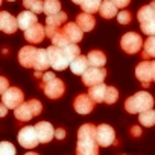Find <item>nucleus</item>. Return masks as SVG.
<instances>
[{"mask_svg":"<svg viewBox=\"0 0 155 155\" xmlns=\"http://www.w3.org/2000/svg\"><path fill=\"white\" fill-rule=\"evenodd\" d=\"M96 126L84 123L78 131L76 155H99V146L96 143Z\"/></svg>","mask_w":155,"mask_h":155,"instance_id":"obj_1","label":"nucleus"},{"mask_svg":"<svg viewBox=\"0 0 155 155\" xmlns=\"http://www.w3.org/2000/svg\"><path fill=\"white\" fill-rule=\"evenodd\" d=\"M152 105H153V97L147 91H138L134 96L126 99L125 110L129 114H138V113L152 110Z\"/></svg>","mask_w":155,"mask_h":155,"instance_id":"obj_2","label":"nucleus"},{"mask_svg":"<svg viewBox=\"0 0 155 155\" xmlns=\"http://www.w3.org/2000/svg\"><path fill=\"white\" fill-rule=\"evenodd\" d=\"M135 76L137 79L143 84L144 88H147L150 85V82L153 81L155 76V62L153 61H141L137 67H135Z\"/></svg>","mask_w":155,"mask_h":155,"instance_id":"obj_3","label":"nucleus"},{"mask_svg":"<svg viewBox=\"0 0 155 155\" xmlns=\"http://www.w3.org/2000/svg\"><path fill=\"white\" fill-rule=\"evenodd\" d=\"M46 53H47V59H49V65L53 68V70H58V71H62L68 67V61L65 59L64 56V52L61 47H56V46H50L46 49Z\"/></svg>","mask_w":155,"mask_h":155,"instance_id":"obj_4","label":"nucleus"},{"mask_svg":"<svg viewBox=\"0 0 155 155\" xmlns=\"http://www.w3.org/2000/svg\"><path fill=\"white\" fill-rule=\"evenodd\" d=\"M120 47H122L126 53L135 55V53H138V52L141 50V47H143V40H141V37H140L138 34H135V32H128V34H125V35L122 37V40H120Z\"/></svg>","mask_w":155,"mask_h":155,"instance_id":"obj_5","label":"nucleus"},{"mask_svg":"<svg viewBox=\"0 0 155 155\" xmlns=\"http://www.w3.org/2000/svg\"><path fill=\"white\" fill-rule=\"evenodd\" d=\"M94 137H96L97 146H102V147H108V146L114 144V141H116V132H114L113 126L105 125V123L96 126Z\"/></svg>","mask_w":155,"mask_h":155,"instance_id":"obj_6","label":"nucleus"},{"mask_svg":"<svg viewBox=\"0 0 155 155\" xmlns=\"http://www.w3.org/2000/svg\"><path fill=\"white\" fill-rule=\"evenodd\" d=\"M105 78H107V70L104 67H88L82 73V82L87 87H93L102 84Z\"/></svg>","mask_w":155,"mask_h":155,"instance_id":"obj_7","label":"nucleus"},{"mask_svg":"<svg viewBox=\"0 0 155 155\" xmlns=\"http://www.w3.org/2000/svg\"><path fill=\"white\" fill-rule=\"evenodd\" d=\"M2 102L8 110H15L20 104L25 102V94L17 87H8V90L2 94Z\"/></svg>","mask_w":155,"mask_h":155,"instance_id":"obj_8","label":"nucleus"},{"mask_svg":"<svg viewBox=\"0 0 155 155\" xmlns=\"http://www.w3.org/2000/svg\"><path fill=\"white\" fill-rule=\"evenodd\" d=\"M43 87V91L44 94L49 97V99H59L64 91H65V85L61 79H58V78H53V79H50L49 82H46Z\"/></svg>","mask_w":155,"mask_h":155,"instance_id":"obj_9","label":"nucleus"},{"mask_svg":"<svg viewBox=\"0 0 155 155\" xmlns=\"http://www.w3.org/2000/svg\"><path fill=\"white\" fill-rule=\"evenodd\" d=\"M18 143L23 147H26V149H34V147H37L40 144L34 126H25V128L20 129V132H18Z\"/></svg>","mask_w":155,"mask_h":155,"instance_id":"obj_10","label":"nucleus"},{"mask_svg":"<svg viewBox=\"0 0 155 155\" xmlns=\"http://www.w3.org/2000/svg\"><path fill=\"white\" fill-rule=\"evenodd\" d=\"M34 129H35L38 143L46 144V143H49V141L53 140V132H55V129H53V126H52L49 122H38V123L34 126Z\"/></svg>","mask_w":155,"mask_h":155,"instance_id":"obj_11","label":"nucleus"},{"mask_svg":"<svg viewBox=\"0 0 155 155\" xmlns=\"http://www.w3.org/2000/svg\"><path fill=\"white\" fill-rule=\"evenodd\" d=\"M73 107H74V111L78 114H82V116H87L93 111L94 108V102L87 96V94H78L74 97V102H73Z\"/></svg>","mask_w":155,"mask_h":155,"instance_id":"obj_12","label":"nucleus"},{"mask_svg":"<svg viewBox=\"0 0 155 155\" xmlns=\"http://www.w3.org/2000/svg\"><path fill=\"white\" fill-rule=\"evenodd\" d=\"M17 29V18L6 11H0V31L5 34H14Z\"/></svg>","mask_w":155,"mask_h":155,"instance_id":"obj_13","label":"nucleus"},{"mask_svg":"<svg viewBox=\"0 0 155 155\" xmlns=\"http://www.w3.org/2000/svg\"><path fill=\"white\" fill-rule=\"evenodd\" d=\"M46 34H44V26L40 25V23H35L34 26L28 28L25 31V38L26 41H29L31 44H38L44 40Z\"/></svg>","mask_w":155,"mask_h":155,"instance_id":"obj_14","label":"nucleus"},{"mask_svg":"<svg viewBox=\"0 0 155 155\" xmlns=\"http://www.w3.org/2000/svg\"><path fill=\"white\" fill-rule=\"evenodd\" d=\"M62 32L65 34L68 41L73 43V44L82 41V38H84V32L79 29V26H78L76 23H65V25H62Z\"/></svg>","mask_w":155,"mask_h":155,"instance_id":"obj_15","label":"nucleus"},{"mask_svg":"<svg viewBox=\"0 0 155 155\" xmlns=\"http://www.w3.org/2000/svg\"><path fill=\"white\" fill-rule=\"evenodd\" d=\"M35 52H37V47H34V46H25V47H21L20 52H18V61H20V64L23 67H26V68H32Z\"/></svg>","mask_w":155,"mask_h":155,"instance_id":"obj_16","label":"nucleus"},{"mask_svg":"<svg viewBox=\"0 0 155 155\" xmlns=\"http://www.w3.org/2000/svg\"><path fill=\"white\" fill-rule=\"evenodd\" d=\"M15 18H17V26H18V29H23V31H26L28 28H31V26H34L35 23H38L37 14H34V12H31V11H23V12H20Z\"/></svg>","mask_w":155,"mask_h":155,"instance_id":"obj_17","label":"nucleus"},{"mask_svg":"<svg viewBox=\"0 0 155 155\" xmlns=\"http://www.w3.org/2000/svg\"><path fill=\"white\" fill-rule=\"evenodd\" d=\"M76 25L79 26V29L82 32H90L94 29L96 26V20L91 14H85V12H81L79 15L76 17Z\"/></svg>","mask_w":155,"mask_h":155,"instance_id":"obj_18","label":"nucleus"},{"mask_svg":"<svg viewBox=\"0 0 155 155\" xmlns=\"http://www.w3.org/2000/svg\"><path fill=\"white\" fill-rule=\"evenodd\" d=\"M47 67H50V65H49V59H47L46 49H37L32 68H35L37 71H46Z\"/></svg>","mask_w":155,"mask_h":155,"instance_id":"obj_19","label":"nucleus"},{"mask_svg":"<svg viewBox=\"0 0 155 155\" xmlns=\"http://www.w3.org/2000/svg\"><path fill=\"white\" fill-rule=\"evenodd\" d=\"M68 67H70V70L74 73V74H79V76H82V73L90 67L88 65V61H87V56H82V55H79V56H76L70 64H68Z\"/></svg>","mask_w":155,"mask_h":155,"instance_id":"obj_20","label":"nucleus"},{"mask_svg":"<svg viewBox=\"0 0 155 155\" xmlns=\"http://www.w3.org/2000/svg\"><path fill=\"white\" fill-rule=\"evenodd\" d=\"M87 61L90 67H104L107 64V56L101 50H91L87 55Z\"/></svg>","mask_w":155,"mask_h":155,"instance_id":"obj_21","label":"nucleus"},{"mask_svg":"<svg viewBox=\"0 0 155 155\" xmlns=\"http://www.w3.org/2000/svg\"><path fill=\"white\" fill-rule=\"evenodd\" d=\"M155 3H149V5H144L143 8L138 9L137 12V18L140 23H144V21H150V20H155Z\"/></svg>","mask_w":155,"mask_h":155,"instance_id":"obj_22","label":"nucleus"},{"mask_svg":"<svg viewBox=\"0 0 155 155\" xmlns=\"http://www.w3.org/2000/svg\"><path fill=\"white\" fill-rule=\"evenodd\" d=\"M14 116H15V119H17V120H20V122H29V120L34 117L28 102L20 104V105L14 110Z\"/></svg>","mask_w":155,"mask_h":155,"instance_id":"obj_23","label":"nucleus"},{"mask_svg":"<svg viewBox=\"0 0 155 155\" xmlns=\"http://www.w3.org/2000/svg\"><path fill=\"white\" fill-rule=\"evenodd\" d=\"M105 88H107V85H104V82H102V84H97V85H93V87H90L87 96H88L94 104H101V102H104Z\"/></svg>","mask_w":155,"mask_h":155,"instance_id":"obj_24","label":"nucleus"},{"mask_svg":"<svg viewBox=\"0 0 155 155\" xmlns=\"http://www.w3.org/2000/svg\"><path fill=\"white\" fill-rule=\"evenodd\" d=\"M99 12L105 20H110V18L117 15V8L111 3V0H104V2L101 3V6H99Z\"/></svg>","mask_w":155,"mask_h":155,"instance_id":"obj_25","label":"nucleus"},{"mask_svg":"<svg viewBox=\"0 0 155 155\" xmlns=\"http://www.w3.org/2000/svg\"><path fill=\"white\" fill-rule=\"evenodd\" d=\"M67 23V14L59 11L58 14H53V15H47L46 17V25L47 26H52V28H61L62 25Z\"/></svg>","mask_w":155,"mask_h":155,"instance_id":"obj_26","label":"nucleus"},{"mask_svg":"<svg viewBox=\"0 0 155 155\" xmlns=\"http://www.w3.org/2000/svg\"><path fill=\"white\" fill-rule=\"evenodd\" d=\"M141 56H143V61H144V59H152V58H155V38H153V35H150V37L144 41Z\"/></svg>","mask_w":155,"mask_h":155,"instance_id":"obj_27","label":"nucleus"},{"mask_svg":"<svg viewBox=\"0 0 155 155\" xmlns=\"http://www.w3.org/2000/svg\"><path fill=\"white\" fill-rule=\"evenodd\" d=\"M61 11V2L59 0H44L43 2V12L46 15H53Z\"/></svg>","mask_w":155,"mask_h":155,"instance_id":"obj_28","label":"nucleus"},{"mask_svg":"<svg viewBox=\"0 0 155 155\" xmlns=\"http://www.w3.org/2000/svg\"><path fill=\"white\" fill-rule=\"evenodd\" d=\"M61 49H62L64 56H65V59H67L68 62H71L76 56L81 55L79 46H78V44H73V43H70V44H67V46H64V47H61Z\"/></svg>","mask_w":155,"mask_h":155,"instance_id":"obj_29","label":"nucleus"},{"mask_svg":"<svg viewBox=\"0 0 155 155\" xmlns=\"http://www.w3.org/2000/svg\"><path fill=\"white\" fill-rule=\"evenodd\" d=\"M138 122L143 126H146V128L153 126V123H155V111L153 110H147V111L138 113Z\"/></svg>","mask_w":155,"mask_h":155,"instance_id":"obj_30","label":"nucleus"},{"mask_svg":"<svg viewBox=\"0 0 155 155\" xmlns=\"http://www.w3.org/2000/svg\"><path fill=\"white\" fill-rule=\"evenodd\" d=\"M102 3V0H82V3L79 5L85 14H96L99 11V6Z\"/></svg>","mask_w":155,"mask_h":155,"instance_id":"obj_31","label":"nucleus"},{"mask_svg":"<svg viewBox=\"0 0 155 155\" xmlns=\"http://www.w3.org/2000/svg\"><path fill=\"white\" fill-rule=\"evenodd\" d=\"M43 2L44 0H23V6L34 14H41L43 12Z\"/></svg>","mask_w":155,"mask_h":155,"instance_id":"obj_32","label":"nucleus"},{"mask_svg":"<svg viewBox=\"0 0 155 155\" xmlns=\"http://www.w3.org/2000/svg\"><path fill=\"white\" fill-rule=\"evenodd\" d=\"M52 40V46H56V47H64V46H67V44H70V41H68V38L65 37V34L62 32V29L59 28L58 31H56V34L50 38Z\"/></svg>","mask_w":155,"mask_h":155,"instance_id":"obj_33","label":"nucleus"},{"mask_svg":"<svg viewBox=\"0 0 155 155\" xmlns=\"http://www.w3.org/2000/svg\"><path fill=\"white\" fill-rule=\"evenodd\" d=\"M117 99H119V91L114 87H107L105 94H104V102L108 104V105H113Z\"/></svg>","mask_w":155,"mask_h":155,"instance_id":"obj_34","label":"nucleus"},{"mask_svg":"<svg viewBox=\"0 0 155 155\" xmlns=\"http://www.w3.org/2000/svg\"><path fill=\"white\" fill-rule=\"evenodd\" d=\"M0 155H15V147L9 141H0Z\"/></svg>","mask_w":155,"mask_h":155,"instance_id":"obj_35","label":"nucleus"},{"mask_svg":"<svg viewBox=\"0 0 155 155\" xmlns=\"http://www.w3.org/2000/svg\"><path fill=\"white\" fill-rule=\"evenodd\" d=\"M28 104H29V108H31V111H32V116H34V117L41 114V111H43V105H41V102H40L38 99H31Z\"/></svg>","mask_w":155,"mask_h":155,"instance_id":"obj_36","label":"nucleus"},{"mask_svg":"<svg viewBox=\"0 0 155 155\" xmlns=\"http://www.w3.org/2000/svg\"><path fill=\"white\" fill-rule=\"evenodd\" d=\"M140 26H141V31H143V34H146V35H149V37L155 34V20H150V21L140 23Z\"/></svg>","mask_w":155,"mask_h":155,"instance_id":"obj_37","label":"nucleus"},{"mask_svg":"<svg viewBox=\"0 0 155 155\" xmlns=\"http://www.w3.org/2000/svg\"><path fill=\"white\" fill-rule=\"evenodd\" d=\"M116 17H117V21H119L120 25H129V23H131V20H132L131 12H129V11H125V9H123V11H120Z\"/></svg>","mask_w":155,"mask_h":155,"instance_id":"obj_38","label":"nucleus"},{"mask_svg":"<svg viewBox=\"0 0 155 155\" xmlns=\"http://www.w3.org/2000/svg\"><path fill=\"white\" fill-rule=\"evenodd\" d=\"M8 87H9L8 79H6V78H2V76H0V96H2V94L8 90Z\"/></svg>","mask_w":155,"mask_h":155,"instance_id":"obj_39","label":"nucleus"},{"mask_svg":"<svg viewBox=\"0 0 155 155\" xmlns=\"http://www.w3.org/2000/svg\"><path fill=\"white\" fill-rule=\"evenodd\" d=\"M131 0H111V3L116 6V8H126L129 5Z\"/></svg>","mask_w":155,"mask_h":155,"instance_id":"obj_40","label":"nucleus"},{"mask_svg":"<svg viewBox=\"0 0 155 155\" xmlns=\"http://www.w3.org/2000/svg\"><path fill=\"white\" fill-rule=\"evenodd\" d=\"M129 134H131V137H134V138H138L140 135H141V128L140 126H131V129H129Z\"/></svg>","mask_w":155,"mask_h":155,"instance_id":"obj_41","label":"nucleus"},{"mask_svg":"<svg viewBox=\"0 0 155 155\" xmlns=\"http://www.w3.org/2000/svg\"><path fill=\"white\" fill-rule=\"evenodd\" d=\"M53 137H56L58 140H62V138H65V129H64V128H58V129H55V132H53Z\"/></svg>","mask_w":155,"mask_h":155,"instance_id":"obj_42","label":"nucleus"},{"mask_svg":"<svg viewBox=\"0 0 155 155\" xmlns=\"http://www.w3.org/2000/svg\"><path fill=\"white\" fill-rule=\"evenodd\" d=\"M6 114H8V108L3 104H0V117H5Z\"/></svg>","mask_w":155,"mask_h":155,"instance_id":"obj_43","label":"nucleus"},{"mask_svg":"<svg viewBox=\"0 0 155 155\" xmlns=\"http://www.w3.org/2000/svg\"><path fill=\"white\" fill-rule=\"evenodd\" d=\"M71 2L76 3V5H81V3H82V0H71Z\"/></svg>","mask_w":155,"mask_h":155,"instance_id":"obj_44","label":"nucleus"},{"mask_svg":"<svg viewBox=\"0 0 155 155\" xmlns=\"http://www.w3.org/2000/svg\"><path fill=\"white\" fill-rule=\"evenodd\" d=\"M25 155H38V153H37V152H26Z\"/></svg>","mask_w":155,"mask_h":155,"instance_id":"obj_45","label":"nucleus"},{"mask_svg":"<svg viewBox=\"0 0 155 155\" xmlns=\"http://www.w3.org/2000/svg\"><path fill=\"white\" fill-rule=\"evenodd\" d=\"M8 2H15V0H8Z\"/></svg>","mask_w":155,"mask_h":155,"instance_id":"obj_46","label":"nucleus"},{"mask_svg":"<svg viewBox=\"0 0 155 155\" xmlns=\"http://www.w3.org/2000/svg\"><path fill=\"white\" fill-rule=\"evenodd\" d=\"M0 6H2V0H0Z\"/></svg>","mask_w":155,"mask_h":155,"instance_id":"obj_47","label":"nucleus"}]
</instances>
